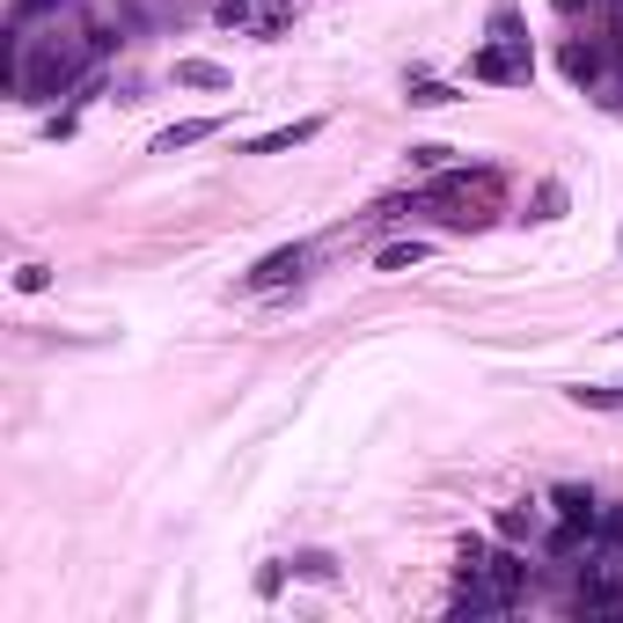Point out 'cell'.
I'll return each instance as SVG.
<instances>
[{"instance_id":"277c9868","label":"cell","mask_w":623,"mask_h":623,"mask_svg":"<svg viewBox=\"0 0 623 623\" xmlns=\"http://www.w3.org/2000/svg\"><path fill=\"white\" fill-rule=\"evenodd\" d=\"M609 59H616L609 37H573V45H565V73H573L579 89H601V81H609Z\"/></svg>"},{"instance_id":"9a60e30c","label":"cell","mask_w":623,"mask_h":623,"mask_svg":"<svg viewBox=\"0 0 623 623\" xmlns=\"http://www.w3.org/2000/svg\"><path fill=\"white\" fill-rule=\"evenodd\" d=\"M528 528H535V506H506V514H499V535H506V543H521V535H528Z\"/></svg>"},{"instance_id":"6da1fadb","label":"cell","mask_w":623,"mask_h":623,"mask_svg":"<svg viewBox=\"0 0 623 623\" xmlns=\"http://www.w3.org/2000/svg\"><path fill=\"white\" fill-rule=\"evenodd\" d=\"M470 73H477V81H528V73H535L528 37H521V15H514V8H499V15H492V45L470 59Z\"/></svg>"},{"instance_id":"7a4b0ae2","label":"cell","mask_w":623,"mask_h":623,"mask_svg":"<svg viewBox=\"0 0 623 623\" xmlns=\"http://www.w3.org/2000/svg\"><path fill=\"white\" fill-rule=\"evenodd\" d=\"M301 272H309V250L287 242V250H272V257H257L250 272H242V293H279V287H293Z\"/></svg>"},{"instance_id":"9c48e42d","label":"cell","mask_w":623,"mask_h":623,"mask_svg":"<svg viewBox=\"0 0 623 623\" xmlns=\"http://www.w3.org/2000/svg\"><path fill=\"white\" fill-rule=\"evenodd\" d=\"M176 81L184 89H228V67H214V59H176Z\"/></svg>"},{"instance_id":"d6986e66","label":"cell","mask_w":623,"mask_h":623,"mask_svg":"<svg viewBox=\"0 0 623 623\" xmlns=\"http://www.w3.org/2000/svg\"><path fill=\"white\" fill-rule=\"evenodd\" d=\"M557 8H579V0H557Z\"/></svg>"},{"instance_id":"ba28073f","label":"cell","mask_w":623,"mask_h":623,"mask_svg":"<svg viewBox=\"0 0 623 623\" xmlns=\"http://www.w3.org/2000/svg\"><path fill=\"white\" fill-rule=\"evenodd\" d=\"M404 103H411V111H448L455 89H448V81H426V73H411V81H404Z\"/></svg>"},{"instance_id":"ac0fdd59","label":"cell","mask_w":623,"mask_h":623,"mask_svg":"<svg viewBox=\"0 0 623 623\" xmlns=\"http://www.w3.org/2000/svg\"><path fill=\"white\" fill-rule=\"evenodd\" d=\"M15 287H23V293H45L51 272H45V264H23V272H15Z\"/></svg>"},{"instance_id":"e0dca14e","label":"cell","mask_w":623,"mask_h":623,"mask_svg":"<svg viewBox=\"0 0 623 623\" xmlns=\"http://www.w3.org/2000/svg\"><path fill=\"white\" fill-rule=\"evenodd\" d=\"M287 573H293L287 557H279V565H264V573H257V595H264V601H272V595H279V587H287Z\"/></svg>"},{"instance_id":"8992f818","label":"cell","mask_w":623,"mask_h":623,"mask_svg":"<svg viewBox=\"0 0 623 623\" xmlns=\"http://www.w3.org/2000/svg\"><path fill=\"white\" fill-rule=\"evenodd\" d=\"M214 132H220V118H184V125H169V132H154V154H184V147L214 140Z\"/></svg>"},{"instance_id":"8fae6325","label":"cell","mask_w":623,"mask_h":623,"mask_svg":"<svg viewBox=\"0 0 623 623\" xmlns=\"http://www.w3.org/2000/svg\"><path fill=\"white\" fill-rule=\"evenodd\" d=\"M484 565H492V543H484V535H462L455 543V573L470 579V573H484Z\"/></svg>"},{"instance_id":"5bb4252c","label":"cell","mask_w":623,"mask_h":623,"mask_svg":"<svg viewBox=\"0 0 623 623\" xmlns=\"http://www.w3.org/2000/svg\"><path fill=\"white\" fill-rule=\"evenodd\" d=\"M418 257H426V242L411 235V242H389V250H382V257H374V264H382V272H411V264H418Z\"/></svg>"},{"instance_id":"4fadbf2b","label":"cell","mask_w":623,"mask_h":623,"mask_svg":"<svg viewBox=\"0 0 623 623\" xmlns=\"http://www.w3.org/2000/svg\"><path fill=\"white\" fill-rule=\"evenodd\" d=\"M579 411H623V389H595V382H579V389H565Z\"/></svg>"},{"instance_id":"3957f363","label":"cell","mask_w":623,"mask_h":623,"mask_svg":"<svg viewBox=\"0 0 623 623\" xmlns=\"http://www.w3.org/2000/svg\"><path fill=\"white\" fill-rule=\"evenodd\" d=\"M214 15L228 30H257V37H279L287 30V0H214Z\"/></svg>"},{"instance_id":"7c38bea8","label":"cell","mask_w":623,"mask_h":623,"mask_svg":"<svg viewBox=\"0 0 623 623\" xmlns=\"http://www.w3.org/2000/svg\"><path fill=\"white\" fill-rule=\"evenodd\" d=\"M595 535H601V551H609V557H623V506H601Z\"/></svg>"},{"instance_id":"5b68a950","label":"cell","mask_w":623,"mask_h":623,"mask_svg":"<svg viewBox=\"0 0 623 623\" xmlns=\"http://www.w3.org/2000/svg\"><path fill=\"white\" fill-rule=\"evenodd\" d=\"M315 132H323V118H293V125H272V132H257L242 154H293V147H309Z\"/></svg>"},{"instance_id":"52a82bcc","label":"cell","mask_w":623,"mask_h":623,"mask_svg":"<svg viewBox=\"0 0 623 623\" xmlns=\"http://www.w3.org/2000/svg\"><path fill=\"white\" fill-rule=\"evenodd\" d=\"M551 506H557V521H595V514H601V499L587 492V484H557Z\"/></svg>"},{"instance_id":"30bf717a","label":"cell","mask_w":623,"mask_h":623,"mask_svg":"<svg viewBox=\"0 0 623 623\" xmlns=\"http://www.w3.org/2000/svg\"><path fill=\"white\" fill-rule=\"evenodd\" d=\"M287 565H293V579H315V587H331V579H337V557L331 551H301V557H287Z\"/></svg>"},{"instance_id":"2e32d148","label":"cell","mask_w":623,"mask_h":623,"mask_svg":"<svg viewBox=\"0 0 623 623\" xmlns=\"http://www.w3.org/2000/svg\"><path fill=\"white\" fill-rule=\"evenodd\" d=\"M528 220H565V184H535V214Z\"/></svg>"}]
</instances>
